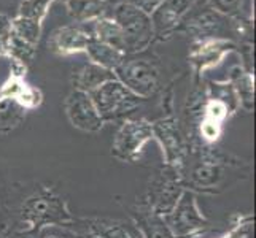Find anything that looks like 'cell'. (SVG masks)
Masks as SVG:
<instances>
[{"label":"cell","mask_w":256,"mask_h":238,"mask_svg":"<svg viewBox=\"0 0 256 238\" xmlns=\"http://www.w3.org/2000/svg\"><path fill=\"white\" fill-rule=\"evenodd\" d=\"M214 5L216 6L218 11L229 13L236 10L237 5H239V0H214Z\"/></svg>","instance_id":"27"},{"label":"cell","mask_w":256,"mask_h":238,"mask_svg":"<svg viewBox=\"0 0 256 238\" xmlns=\"http://www.w3.org/2000/svg\"><path fill=\"white\" fill-rule=\"evenodd\" d=\"M92 33L96 40L105 43V45H110L112 48L121 51L126 56L124 35H122L121 27L112 17H99V19H96L92 22Z\"/></svg>","instance_id":"18"},{"label":"cell","mask_w":256,"mask_h":238,"mask_svg":"<svg viewBox=\"0 0 256 238\" xmlns=\"http://www.w3.org/2000/svg\"><path fill=\"white\" fill-rule=\"evenodd\" d=\"M192 0H164V2L150 14L153 29L167 30L182 19V16L190 10Z\"/></svg>","instance_id":"15"},{"label":"cell","mask_w":256,"mask_h":238,"mask_svg":"<svg viewBox=\"0 0 256 238\" xmlns=\"http://www.w3.org/2000/svg\"><path fill=\"white\" fill-rule=\"evenodd\" d=\"M232 91L239 107L245 111H252L254 105V78L250 73H240L234 79Z\"/></svg>","instance_id":"21"},{"label":"cell","mask_w":256,"mask_h":238,"mask_svg":"<svg viewBox=\"0 0 256 238\" xmlns=\"http://www.w3.org/2000/svg\"><path fill=\"white\" fill-rule=\"evenodd\" d=\"M116 238H138L134 232H130V229L128 227V223L120 229V232L116 234Z\"/></svg>","instance_id":"29"},{"label":"cell","mask_w":256,"mask_h":238,"mask_svg":"<svg viewBox=\"0 0 256 238\" xmlns=\"http://www.w3.org/2000/svg\"><path fill=\"white\" fill-rule=\"evenodd\" d=\"M90 97L104 122L126 118L128 114L138 108L140 102H142L140 97L130 92L116 78L110 79L90 92Z\"/></svg>","instance_id":"4"},{"label":"cell","mask_w":256,"mask_h":238,"mask_svg":"<svg viewBox=\"0 0 256 238\" xmlns=\"http://www.w3.org/2000/svg\"><path fill=\"white\" fill-rule=\"evenodd\" d=\"M26 119V110L14 100L0 99V134L18 129Z\"/></svg>","instance_id":"20"},{"label":"cell","mask_w":256,"mask_h":238,"mask_svg":"<svg viewBox=\"0 0 256 238\" xmlns=\"http://www.w3.org/2000/svg\"><path fill=\"white\" fill-rule=\"evenodd\" d=\"M232 49L234 45L231 41L223 38H208L191 51L190 60L194 65L196 73H202L207 68L216 67L228 52H231Z\"/></svg>","instance_id":"13"},{"label":"cell","mask_w":256,"mask_h":238,"mask_svg":"<svg viewBox=\"0 0 256 238\" xmlns=\"http://www.w3.org/2000/svg\"><path fill=\"white\" fill-rule=\"evenodd\" d=\"M0 238H20L16 229H12L6 224H0Z\"/></svg>","instance_id":"28"},{"label":"cell","mask_w":256,"mask_h":238,"mask_svg":"<svg viewBox=\"0 0 256 238\" xmlns=\"http://www.w3.org/2000/svg\"><path fill=\"white\" fill-rule=\"evenodd\" d=\"M43 238H60V237H56V235H50V237H43Z\"/></svg>","instance_id":"30"},{"label":"cell","mask_w":256,"mask_h":238,"mask_svg":"<svg viewBox=\"0 0 256 238\" xmlns=\"http://www.w3.org/2000/svg\"><path fill=\"white\" fill-rule=\"evenodd\" d=\"M67 10L78 22H90L102 17L105 11L104 0H67Z\"/></svg>","instance_id":"19"},{"label":"cell","mask_w":256,"mask_h":238,"mask_svg":"<svg viewBox=\"0 0 256 238\" xmlns=\"http://www.w3.org/2000/svg\"><path fill=\"white\" fill-rule=\"evenodd\" d=\"M132 226L138 232V238H175L161 216L152 213L140 204L132 210Z\"/></svg>","instance_id":"14"},{"label":"cell","mask_w":256,"mask_h":238,"mask_svg":"<svg viewBox=\"0 0 256 238\" xmlns=\"http://www.w3.org/2000/svg\"><path fill=\"white\" fill-rule=\"evenodd\" d=\"M253 167L248 161L215 146H191L182 170L184 189L216 196L248 180Z\"/></svg>","instance_id":"1"},{"label":"cell","mask_w":256,"mask_h":238,"mask_svg":"<svg viewBox=\"0 0 256 238\" xmlns=\"http://www.w3.org/2000/svg\"><path fill=\"white\" fill-rule=\"evenodd\" d=\"M175 238H194L210 227L208 218L198 204V194L184 189L172 211L162 218Z\"/></svg>","instance_id":"5"},{"label":"cell","mask_w":256,"mask_h":238,"mask_svg":"<svg viewBox=\"0 0 256 238\" xmlns=\"http://www.w3.org/2000/svg\"><path fill=\"white\" fill-rule=\"evenodd\" d=\"M162 2H164V0H129L128 3L137 6L138 10L145 11L146 14H152Z\"/></svg>","instance_id":"26"},{"label":"cell","mask_w":256,"mask_h":238,"mask_svg":"<svg viewBox=\"0 0 256 238\" xmlns=\"http://www.w3.org/2000/svg\"><path fill=\"white\" fill-rule=\"evenodd\" d=\"M12 29L16 37H20L21 40L30 43V45H37L40 33H42V22H37L34 19H28V17L16 16L14 19H12Z\"/></svg>","instance_id":"22"},{"label":"cell","mask_w":256,"mask_h":238,"mask_svg":"<svg viewBox=\"0 0 256 238\" xmlns=\"http://www.w3.org/2000/svg\"><path fill=\"white\" fill-rule=\"evenodd\" d=\"M94 37L92 29H88L84 22L76 25H64L56 30L48 38V48L60 56H70L76 52H84L88 43Z\"/></svg>","instance_id":"12"},{"label":"cell","mask_w":256,"mask_h":238,"mask_svg":"<svg viewBox=\"0 0 256 238\" xmlns=\"http://www.w3.org/2000/svg\"><path fill=\"white\" fill-rule=\"evenodd\" d=\"M153 140H156L161 148L164 165L172 167L176 172L183 170L184 161L190 153V140L186 132L180 126L178 119L167 116L152 122Z\"/></svg>","instance_id":"6"},{"label":"cell","mask_w":256,"mask_h":238,"mask_svg":"<svg viewBox=\"0 0 256 238\" xmlns=\"http://www.w3.org/2000/svg\"><path fill=\"white\" fill-rule=\"evenodd\" d=\"M86 54L90 57V60L96 65H100L104 68H108L112 72H114L121 62L124 60V54L121 51L112 48L110 45H105V43L96 40L92 37V40L88 43L86 46Z\"/></svg>","instance_id":"17"},{"label":"cell","mask_w":256,"mask_h":238,"mask_svg":"<svg viewBox=\"0 0 256 238\" xmlns=\"http://www.w3.org/2000/svg\"><path fill=\"white\" fill-rule=\"evenodd\" d=\"M153 140V126L146 119H126L112 143V156L121 162L136 164L144 156V148Z\"/></svg>","instance_id":"7"},{"label":"cell","mask_w":256,"mask_h":238,"mask_svg":"<svg viewBox=\"0 0 256 238\" xmlns=\"http://www.w3.org/2000/svg\"><path fill=\"white\" fill-rule=\"evenodd\" d=\"M114 78L116 76H114V72H112V70L90 62V64L83 65L80 70L74 72L72 83H74V89L90 94L94 89H97L99 86H102L104 83H107Z\"/></svg>","instance_id":"16"},{"label":"cell","mask_w":256,"mask_h":238,"mask_svg":"<svg viewBox=\"0 0 256 238\" xmlns=\"http://www.w3.org/2000/svg\"><path fill=\"white\" fill-rule=\"evenodd\" d=\"M51 2L52 0H22L18 16L42 22L43 17H45L48 13V8H50Z\"/></svg>","instance_id":"23"},{"label":"cell","mask_w":256,"mask_h":238,"mask_svg":"<svg viewBox=\"0 0 256 238\" xmlns=\"http://www.w3.org/2000/svg\"><path fill=\"white\" fill-rule=\"evenodd\" d=\"M184 191L182 173L172 167L162 165L150 176L144 197L137 204L158 216H167Z\"/></svg>","instance_id":"3"},{"label":"cell","mask_w":256,"mask_h":238,"mask_svg":"<svg viewBox=\"0 0 256 238\" xmlns=\"http://www.w3.org/2000/svg\"><path fill=\"white\" fill-rule=\"evenodd\" d=\"M26 65L12 60V75L0 87V99L14 100L18 105L29 111L38 108L43 102V95L40 89L26 83Z\"/></svg>","instance_id":"11"},{"label":"cell","mask_w":256,"mask_h":238,"mask_svg":"<svg viewBox=\"0 0 256 238\" xmlns=\"http://www.w3.org/2000/svg\"><path fill=\"white\" fill-rule=\"evenodd\" d=\"M18 234L40 235L50 227L66 229L75 219L67 200L51 188H40L22 200L18 211Z\"/></svg>","instance_id":"2"},{"label":"cell","mask_w":256,"mask_h":238,"mask_svg":"<svg viewBox=\"0 0 256 238\" xmlns=\"http://www.w3.org/2000/svg\"><path fill=\"white\" fill-rule=\"evenodd\" d=\"M192 22H194V25L198 27L199 32L208 33V32L215 30V29L218 27L220 19H218V14H216V13H204V14L198 16Z\"/></svg>","instance_id":"24"},{"label":"cell","mask_w":256,"mask_h":238,"mask_svg":"<svg viewBox=\"0 0 256 238\" xmlns=\"http://www.w3.org/2000/svg\"><path fill=\"white\" fill-rule=\"evenodd\" d=\"M114 76L142 100L160 89V68L150 59H124L114 70Z\"/></svg>","instance_id":"9"},{"label":"cell","mask_w":256,"mask_h":238,"mask_svg":"<svg viewBox=\"0 0 256 238\" xmlns=\"http://www.w3.org/2000/svg\"><path fill=\"white\" fill-rule=\"evenodd\" d=\"M112 19L120 25L122 35H124L126 54L128 52H138L150 45L154 33L150 14L126 2L116 6Z\"/></svg>","instance_id":"8"},{"label":"cell","mask_w":256,"mask_h":238,"mask_svg":"<svg viewBox=\"0 0 256 238\" xmlns=\"http://www.w3.org/2000/svg\"><path fill=\"white\" fill-rule=\"evenodd\" d=\"M64 110L70 124L84 134H96L105 124L88 92L72 89L64 102Z\"/></svg>","instance_id":"10"},{"label":"cell","mask_w":256,"mask_h":238,"mask_svg":"<svg viewBox=\"0 0 256 238\" xmlns=\"http://www.w3.org/2000/svg\"><path fill=\"white\" fill-rule=\"evenodd\" d=\"M12 35H13L12 19L6 14H0V54H5Z\"/></svg>","instance_id":"25"}]
</instances>
